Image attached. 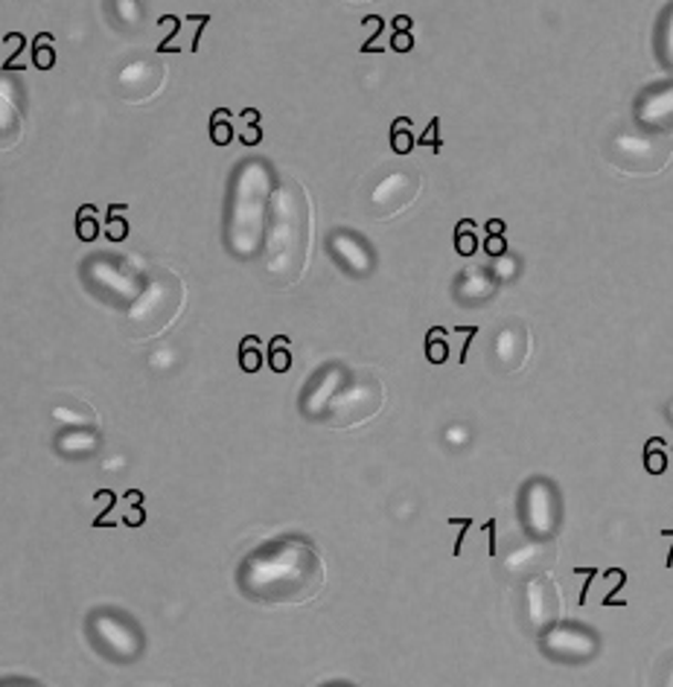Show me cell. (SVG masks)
<instances>
[{"label": "cell", "mask_w": 673, "mask_h": 687, "mask_svg": "<svg viewBox=\"0 0 673 687\" xmlns=\"http://www.w3.org/2000/svg\"><path fill=\"white\" fill-rule=\"evenodd\" d=\"M324 560L313 542L283 536L256 548L240 566V589L256 603H306L324 585Z\"/></svg>", "instance_id": "1"}, {"label": "cell", "mask_w": 673, "mask_h": 687, "mask_svg": "<svg viewBox=\"0 0 673 687\" xmlns=\"http://www.w3.org/2000/svg\"><path fill=\"white\" fill-rule=\"evenodd\" d=\"M313 249V204L297 181H283L269 204L263 263L265 274L277 286H292L301 281Z\"/></svg>", "instance_id": "2"}, {"label": "cell", "mask_w": 673, "mask_h": 687, "mask_svg": "<svg viewBox=\"0 0 673 687\" xmlns=\"http://www.w3.org/2000/svg\"><path fill=\"white\" fill-rule=\"evenodd\" d=\"M269 192H272V172L263 160H249L236 169L231 201H228L224 236H228V249L242 260H249L263 249L265 228H269V204H272Z\"/></svg>", "instance_id": "3"}, {"label": "cell", "mask_w": 673, "mask_h": 687, "mask_svg": "<svg viewBox=\"0 0 673 687\" xmlns=\"http://www.w3.org/2000/svg\"><path fill=\"white\" fill-rule=\"evenodd\" d=\"M181 306H185V283L176 272L169 268H153V274L146 272L144 292L126 313L128 336L140 341L164 336L176 324Z\"/></svg>", "instance_id": "4"}, {"label": "cell", "mask_w": 673, "mask_h": 687, "mask_svg": "<svg viewBox=\"0 0 673 687\" xmlns=\"http://www.w3.org/2000/svg\"><path fill=\"white\" fill-rule=\"evenodd\" d=\"M603 155L616 169L630 176H656L671 163L673 137L667 131H618L607 140Z\"/></svg>", "instance_id": "5"}, {"label": "cell", "mask_w": 673, "mask_h": 687, "mask_svg": "<svg viewBox=\"0 0 673 687\" xmlns=\"http://www.w3.org/2000/svg\"><path fill=\"white\" fill-rule=\"evenodd\" d=\"M385 402V388L377 376L359 373L347 376L345 384L338 388L336 397L324 408V423L333 429H350L377 414Z\"/></svg>", "instance_id": "6"}, {"label": "cell", "mask_w": 673, "mask_h": 687, "mask_svg": "<svg viewBox=\"0 0 673 687\" xmlns=\"http://www.w3.org/2000/svg\"><path fill=\"white\" fill-rule=\"evenodd\" d=\"M88 632L96 649L114 662H135L146 647L144 630L120 609H96L88 617Z\"/></svg>", "instance_id": "7"}, {"label": "cell", "mask_w": 673, "mask_h": 687, "mask_svg": "<svg viewBox=\"0 0 673 687\" xmlns=\"http://www.w3.org/2000/svg\"><path fill=\"white\" fill-rule=\"evenodd\" d=\"M423 190V172L411 163L388 169L368 195V210L374 219H391L409 208Z\"/></svg>", "instance_id": "8"}, {"label": "cell", "mask_w": 673, "mask_h": 687, "mask_svg": "<svg viewBox=\"0 0 673 687\" xmlns=\"http://www.w3.org/2000/svg\"><path fill=\"white\" fill-rule=\"evenodd\" d=\"M85 277L99 295H108V300H120V304L132 306L137 295L144 292L146 274L135 272L132 265L123 260H91L85 265Z\"/></svg>", "instance_id": "9"}, {"label": "cell", "mask_w": 673, "mask_h": 687, "mask_svg": "<svg viewBox=\"0 0 673 687\" xmlns=\"http://www.w3.org/2000/svg\"><path fill=\"white\" fill-rule=\"evenodd\" d=\"M522 516H525V528L539 539H548L557 530V525H560V498H557L548 480H530L525 498H522Z\"/></svg>", "instance_id": "10"}, {"label": "cell", "mask_w": 673, "mask_h": 687, "mask_svg": "<svg viewBox=\"0 0 673 687\" xmlns=\"http://www.w3.org/2000/svg\"><path fill=\"white\" fill-rule=\"evenodd\" d=\"M164 80H167L164 64L155 62V59H144V62H132L123 67L120 76H117V88L128 103H146L149 96L164 88Z\"/></svg>", "instance_id": "11"}, {"label": "cell", "mask_w": 673, "mask_h": 687, "mask_svg": "<svg viewBox=\"0 0 673 687\" xmlns=\"http://www.w3.org/2000/svg\"><path fill=\"white\" fill-rule=\"evenodd\" d=\"M545 653L562 662H586L598 653V638L589 630L580 626H551L545 632Z\"/></svg>", "instance_id": "12"}, {"label": "cell", "mask_w": 673, "mask_h": 687, "mask_svg": "<svg viewBox=\"0 0 673 687\" xmlns=\"http://www.w3.org/2000/svg\"><path fill=\"white\" fill-rule=\"evenodd\" d=\"M525 606L534 630H551L560 621V589L551 577H534L525 589Z\"/></svg>", "instance_id": "13"}, {"label": "cell", "mask_w": 673, "mask_h": 687, "mask_svg": "<svg viewBox=\"0 0 673 687\" xmlns=\"http://www.w3.org/2000/svg\"><path fill=\"white\" fill-rule=\"evenodd\" d=\"M635 123L648 131H671L673 128V82L650 88L635 103Z\"/></svg>", "instance_id": "14"}, {"label": "cell", "mask_w": 673, "mask_h": 687, "mask_svg": "<svg viewBox=\"0 0 673 687\" xmlns=\"http://www.w3.org/2000/svg\"><path fill=\"white\" fill-rule=\"evenodd\" d=\"M329 251H333V256H336L338 263L345 265L347 272L359 274V277L374 272V251H370L368 242L361 240V236H356V233L336 231L329 236Z\"/></svg>", "instance_id": "15"}, {"label": "cell", "mask_w": 673, "mask_h": 687, "mask_svg": "<svg viewBox=\"0 0 673 687\" xmlns=\"http://www.w3.org/2000/svg\"><path fill=\"white\" fill-rule=\"evenodd\" d=\"M493 344H496L493 350H496V361L502 364V370H519L530 352V332L525 324L511 320Z\"/></svg>", "instance_id": "16"}, {"label": "cell", "mask_w": 673, "mask_h": 687, "mask_svg": "<svg viewBox=\"0 0 673 687\" xmlns=\"http://www.w3.org/2000/svg\"><path fill=\"white\" fill-rule=\"evenodd\" d=\"M496 277L487 268H466L458 277L455 292L461 304H484V300L496 295Z\"/></svg>", "instance_id": "17"}, {"label": "cell", "mask_w": 673, "mask_h": 687, "mask_svg": "<svg viewBox=\"0 0 673 687\" xmlns=\"http://www.w3.org/2000/svg\"><path fill=\"white\" fill-rule=\"evenodd\" d=\"M347 379V370L345 368H329L318 376V382L309 388L306 393L304 408H306V416H320L324 414V408L329 405V400L336 397V391L345 384Z\"/></svg>", "instance_id": "18"}, {"label": "cell", "mask_w": 673, "mask_h": 687, "mask_svg": "<svg viewBox=\"0 0 673 687\" xmlns=\"http://www.w3.org/2000/svg\"><path fill=\"white\" fill-rule=\"evenodd\" d=\"M545 560H548V545L530 542V545H525V548H519V551H513L511 557H507V571H513V574L530 577L534 571H539V568L545 566Z\"/></svg>", "instance_id": "19"}, {"label": "cell", "mask_w": 673, "mask_h": 687, "mask_svg": "<svg viewBox=\"0 0 673 687\" xmlns=\"http://www.w3.org/2000/svg\"><path fill=\"white\" fill-rule=\"evenodd\" d=\"M653 47H656V59L665 64L667 71H673V3L671 7L659 15V24H656V41H653Z\"/></svg>", "instance_id": "20"}, {"label": "cell", "mask_w": 673, "mask_h": 687, "mask_svg": "<svg viewBox=\"0 0 673 687\" xmlns=\"http://www.w3.org/2000/svg\"><path fill=\"white\" fill-rule=\"evenodd\" d=\"M112 7L117 24L126 27V30L140 27V18H144V3L140 0H112Z\"/></svg>", "instance_id": "21"}, {"label": "cell", "mask_w": 673, "mask_h": 687, "mask_svg": "<svg viewBox=\"0 0 673 687\" xmlns=\"http://www.w3.org/2000/svg\"><path fill=\"white\" fill-rule=\"evenodd\" d=\"M286 338L277 336L272 341V350H269V361H272V368L277 370V373H286L288 368H292V352H288L286 347Z\"/></svg>", "instance_id": "22"}, {"label": "cell", "mask_w": 673, "mask_h": 687, "mask_svg": "<svg viewBox=\"0 0 673 687\" xmlns=\"http://www.w3.org/2000/svg\"><path fill=\"white\" fill-rule=\"evenodd\" d=\"M210 135H213V144L219 146H228L231 144V126H228V112L224 108H219L217 114H213V120H210Z\"/></svg>", "instance_id": "23"}, {"label": "cell", "mask_w": 673, "mask_h": 687, "mask_svg": "<svg viewBox=\"0 0 673 687\" xmlns=\"http://www.w3.org/2000/svg\"><path fill=\"white\" fill-rule=\"evenodd\" d=\"M240 361H242V368L249 370V373L260 370V364H263V350L256 347V338H249V341L242 344Z\"/></svg>", "instance_id": "24"}, {"label": "cell", "mask_w": 673, "mask_h": 687, "mask_svg": "<svg viewBox=\"0 0 673 687\" xmlns=\"http://www.w3.org/2000/svg\"><path fill=\"white\" fill-rule=\"evenodd\" d=\"M473 228V222H461L458 224V236H455V245L458 251L464 256H470L475 251V233L470 231Z\"/></svg>", "instance_id": "25"}, {"label": "cell", "mask_w": 673, "mask_h": 687, "mask_svg": "<svg viewBox=\"0 0 673 687\" xmlns=\"http://www.w3.org/2000/svg\"><path fill=\"white\" fill-rule=\"evenodd\" d=\"M245 123H249V126H242L240 137L249 146H256L260 144V126H256V123H260V114H256L254 108H249V112H245Z\"/></svg>", "instance_id": "26"}, {"label": "cell", "mask_w": 673, "mask_h": 687, "mask_svg": "<svg viewBox=\"0 0 673 687\" xmlns=\"http://www.w3.org/2000/svg\"><path fill=\"white\" fill-rule=\"evenodd\" d=\"M391 144H393V152L397 155H409L411 146H414V140H411V135H409V128H406V131H400V126L393 128Z\"/></svg>", "instance_id": "27"}, {"label": "cell", "mask_w": 673, "mask_h": 687, "mask_svg": "<svg viewBox=\"0 0 673 687\" xmlns=\"http://www.w3.org/2000/svg\"><path fill=\"white\" fill-rule=\"evenodd\" d=\"M659 443H653V446H648V469L650 472H665V455H662V452H659Z\"/></svg>", "instance_id": "28"}, {"label": "cell", "mask_w": 673, "mask_h": 687, "mask_svg": "<svg viewBox=\"0 0 673 687\" xmlns=\"http://www.w3.org/2000/svg\"><path fill=\"white\" fill-rule=\"evenodd\" d=\"M513 272H516V263H513V260H507L505 254L498 256V265H496V272L493 274H498L502 281H507V277H513Z\"/></svg>", "instance_id": "29"}, {"label": "cell", "mask_w": 673, "mask_h": 687, "mask_svg": "<svg viewBox=\"0 0 673 687\" xmlns=\"http://www.w3.org/2000/svg\"><path fill=\"white\" fill-rule=\"evenodd\" d=\"M487 251L493 256L505 254V236H502V233H493V236L487 240Z\"/></svg>", "instance_id": "30"}, {"label": "cell", "mask_w": 673, "mask_h": 687, "mask_svg": "<svg viewBox=\"0 0 673 687\" xmlns=\"http://www.w3.org/2000/svg\"><path fill=\"white\" fill-rule=\"evenodd\" d=\"M429 359H432L434 364H441V361H446V344H443V341H432V347H429Z\"/></svg>", "instance_id": "31"}, {"label": "cell", "mask_w": 673, "mask_h": 687, "mask_svg": "<svg viewBox=\"0 0 673 687\" xmlns=\"http://www.w3.org/2000/svg\"><path fill=\"white\" fill-rule=\"evenodd\" d=\"M94 228H96V224L91 222V219H85V222H80V236H82V240H85V242L94 240V236H96Z\"/></svg>", "instance_id": "32"}, {"label": "cell", "mask_w": 673, "mask_h": 687, "mask_svg": "<svg viewBox=\"0 0 673 687\" xmlns=\"http://www.w3.org/2000/svg\"><path fill=\"white\" fill-rule=\"evenodd\" d=\"M0 687H44V685H39V681H30V679H3L0 681Z\"/></svg>", "instance_id": "33"}, {"label": "cell", "mask_w": 673, "mask_h": 687, "mask_svg": "<svg viewBox=\"0 0 673 687\" xmlns=\"http://www.w3.org/2000/svg\"><path fill=\"white\" fill-rule=\"evenodd\" d=\"M35 59H39V67H50V64H53V50L41 47L39 56H35Z\"/></svg>", "instance_id": "34"}, {"label": "cell", "mask_w": 673, "mask_h": 687, "mask_svg": "<svg viewBox=\"0 0 673 687\" xmlns=\"http://www.w3.org/2000/svg\"><path fill=\"white\" fill-rule=\"evenodd\" d=\"M393 47L411 50V35H402V32H397V35H393Z\"/></svg>", "instance_id": "35"}, {"label": "cell", "mask_w": 673, "mask_h": 687, "mask_svg": "<svg viewBox=\"0 0 673 687\" xmlns=\"http://www.w3.org/2000/svg\"><path fill=\"white\" fill-rule=\"evenodd\" d=\"M487 228H490V233H502V231H505V224H502V222H490Z\"/></svg>", "instance_id": "36"}, {"label": "cell", "mask_w": 673, "mask_h": 687, "mask_svg": "<svg viewBox=\"0 0 673 687\" xmlns=\"http://www.w3.org/2000/svg\"><path fill=\"white\" fill-rule=\"evenodd\" d=\"M665 687H673V667H671V670H667V681H665Z\"/></svg>", "instance_id": "37"}, {"label": "cell", "mask_w": 673, "mask_h": 687, "mask_svg": "<svg viewBox=\"0 0 673 687\" xmlns=\"http://www.w3.org/2000/svg\"><path fill=\"white\" fill-rule=\"evenodd\" d=\"M671 420H673V405H671Z\"/></svg>", "instance_id": "38"}]
</instances>
